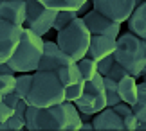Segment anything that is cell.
Masks as SVG:
<instances>
[{"mask_svg":"<svg viewBox=\"0 0 146 131\" xmlns=\"http://www.w3.org/2000/svg\"><path fill=\"white\" fill-rule=\"evenodd\" d=\"M80 110L70 101L49 108H36L29 104L25 111L27 131H80Z\"/></svg>","mask_w":146,"mask_h":131,"instance_id":"1","label":"cell"},{"mask_svg":"<svg viewBox=\"0 0 146 131\" xmlns=\"http://www.w3.org/2000/svg\"><path fill=\"white\" fill-rule=\"evenodd\" d=\"M65 84L56 70H36L33 72V83L27 95V102L36 108H49L65 102Z\"/></svg>","mask_w":146,"mask_h":131,"instance_id":"2","label":"cell"},{"mask_svg":"<svg viewBox=\"0 0 146 131\" xmlns=\"http://www.w3.org/2000/svg\"><path fill=\"white\" fill-rule=\"evenodd\" d=\"M112 56L115 63L125 66L130 76L141 77L143 66L146 65V39L130 31L121 32L115 39V50Z\"/></svg>","mask_w":146,"mask_h":131,"instance_id":"3","label":"cell"},{"mask_svg":"<svg viewBox=\"0 0 146 131\" xmlns=\"http://www.w3.org/2000/svg\"><path fill=\"white\" fill-rule=\"evenodd\" d=\"M43 45H45L43 36H40V34L33 32L31 29L24 27L22 39H20L15 54L11 56V59L7 63L15 68L16 74L36 72L38 65H40V61H42V56H43Z\"/></svg>","mask_w":146,"mask_h":131,"instance_id":"4","label":"cell"},{"mask_svg":"<svg viewBox=\"0 0 146 131\" xmlns=\"http://www.w3.org/2000/svg\"><path fill=\"white\" fill-rule=\"evenodd\" d=\"M90 39H92V32L88 31L83 18L72 20L65 29L56 32V43L74 61H80L81 58L87 56L88 47H90Z\"/></svg>","mask_w":146,"mask_h":131,"instance_id":"5","label":"cell"},{"mask_svg":"<svg viewBox=\"0 0 146 131\" xmlns=\"http://www.w3.org/2000/svg\"><path fill=\"white\" fill-rule=\"evenodd\" d=\"M76 108L80 111L96 115L101 110L106 108V88H105V76L98 74L94 79L87 81L85 90H83L81 97L74 101Z\"/></svg>","mask_w":146,"mask_h":131,"instance_id":"6","label":"cell"},{"mask_svg":"<svg viewBox=\"0 0 146 131\" xmlns=\"http://www.w3.org/2000/svg\"><path fill=\"white\" fill-rule=\"evenodd\" d=\"M25 4H27V18L24 27L31 29L33 32L40 34V36H45L47 32L52 31L58 11L45 7L38 0H25Z\"/></svg>","mask_w":146,"mask_h":131,"instance_id":"7","label":"cell"},{"mask_svg":"<svg viewBox=\"0 0 146 131\" xmlns=\"http://www.w3.org/2000/svg\"><path fill=\"white\" fill-rule=\"evenodd\" d=\"M92 7L99 11L101 14H105L106 18L123 25L132 16L135 9V2L133 0H94Z\"/></svg>","mask_w":146,"mask_h":131,"instance_id":"8","label":"cell"},{"mask_svg":"<svg viewBox=\"0 0 146 131\" xmlns=\"http://www.w3.org/2000/svg\"><path fill=\"white\" fill-rule=\"evenodd\" d=\"M24 27L11 24L0 16V63H7L22 39Z\"/></svg>","mask_w":146,"mask_h":131,"instance_id":"9","label":"cell"},{"mask_svg":"<svg viewBox=\"0 0 146 131\" xmlns=\"http://www.w3.org/2000/svg\"><path fill=\"white\" fill-rule=\"evenodd\" d=\"M81 18L92 34H101V36H110V38H117L121 34V24L106 18L105 14H101L94 7Z\"/></svg>","mask_w":146,"mask_h":131,"instance_id":"10","label":"cell"},{"mask_svg":"<svg viewBox=\"0 0 146 131\" xmlns=\"http://www.w3.org/2000/svg\"><path fill=\"white\" fill-rule=\"evenodd\" d=\"M70 63H74V59L67 52H63L58 43L45 39L43 56H42L40 65H38V70H58V68L65 66V65H70Z\"/></svg>","mask_w":146,"mask_h":131,"instance_id":"11","label":"cell"},{"mask_svg":"<svg viewBox=\"0 0 146 131\" xmlns=\"http://www.w3.org/2000/svg\"><path fill=\"white\" fill-rule=\"evenodd\" d=\"M92 124L96 131H123L125 129L123 117L110 106H106L105 110L96 113L92 118Z\"/></svg>","mask_w":146,"mask_h":131,"instance_id":"12","label":"cell"},{"mask_svg":"<svg viewBox=\"0 0 146 131\" xmlns=\"http://www.w3.org/2000/svg\"><path fill=\"white\" fill-rule=\"evenodd\" d=\"M0 16L4 20L16 25H25L27 18V4L25 0H4L0 2Z\"/></svg>","mask_w":146,"mask_h":131,"instance_id":"13","label":"cell"},{"mask_svg":"<svg viewBox=\"0 0 146 131\" xmlns=\"http://www.w3.org/2000/svg\"><path fill=\"white\" fill-rule=\"evenodd\" d=\"M115 39L117 38H110V36H101V34H92L90 39V47H88L87 56L92 59H103L106 56H112L115 50Z\"/></svg>","mask_w":146,"mask_h":131,"instance_id":"14","label":"cell"},{"mask_svg":"<svg viewBox=\"0 0 146 131\" xmlns=\"http://www.w3.org/2000/svg\"><path fill=\"white\" fill-rule=\"evenodd\" d=\"M126 25H128V31L130 32H133V34H137L139 38L146 39V0L133 9L132 16L126 22Z\"/></svg>","mask_w":146,"mask_h":131,"instance_id":"15","label":"cell"},{"mask_svg":"<svg viewBox=\"0 0 146 131\" xmlns=\"http://www.w3.org/2000/svg\"><path fill=\"white\" fill-rule=\"evenodd\" d=\"M137 77H133V76H125L121 79V81H117V92H119V97L123 102H128V104H135V101H137V81H135Z\"/></svg>","mask_w":146,"mask_h":131,"instance_id":"16","label":"cell"},{"mask_svg":"<svg viewBox=\"0 0 146 131\" xmlns=\"http://www.w3.org/2000/svg\"><path fill=\"white\" fill-rule=\"evenodd\" d=\"M58 76L61 79V83L65 84V88L67 86H70V84H78V83H85V77H83V74L80 70V66H78V61H74V63H70V65H65V66H61L58 68Z\"/></svg>","mask_w":146,"mask_h":131,"instance_id":"17","label":"cell"},{"mask_svg":"<svg viewBox=\"0 0 146 131\" xmlns=\"http://www.w3.org/2000/svg\"><path fill=\"white\" fill-rule=\"evenodd\" d=\"M133 113L141 122H146V81L137 84V101L133 104Z\"/></svg>","mask_w":146,"mask_h":131,"instance_id":"18","label":"cell"},{"mask_svg":"<svg viewBox=\"0 0 146 131\" xmlns=\"http://www.w3.org/2000/svg\"><path fill=\"white\" fill-rule=\"evenodd\" d=\"M38 2H42L45 7L54 9V11H63V9L78 11V7L81 4H85L87 0H38Z\"/></svg>","mask_w":146,"mask_h":131,"instance_id":"19","label":"cell"},{"mask_svg":"<svg viewBox=\"0 0 146 131\" xmlns=\"http://www.w3.org/2000/svg\"><path fill=\"white\" fill-rule=\"evenodd\" d=\"M31 83H33V72H24L16 76V90L15 92L18 93L20 99L27 101V95H29L31 90Z\"/></svg>","mask_w":146,"mask_h":131,"instance_id":"20","label":"cell"},{"mask_svg":"<svg viewBox=\"0 0 146 131\" xmlns=\"http://www.w3.org/2000/svg\"><path fill=\"white\" fill-rule=\"evenodd\" d=\"M78 66H80V70L83 74V77H85V81H90V79H94L98 76V61L88 58V56H85V58H81L80 61H78Z\"/></svg>","mask_w":146,"mask_h":131,"instance_id":"21","label":"cell"},{"mask_svg":"<svg viewBox=\"0 0 146 131\" xmlns=\"http://www.w3.org/2000/svg\"><path fill=\"white\" fill-rule=\"evenodd\" d=\"M76 18H80V16H78V13H76V11H72V9H63V11H58V14H56V20H54L52 29H54L56 32H60L61 29H65V27L69 25L72 20H76Z\"/></svg>","mask_w":146,"mask_h":131,"instance_id":"22","label":"cell"},{"mask_svg":"<svg viewBox=\"0 0 146 131\" xmlns=\"http://www.w3.org/2000/svg\"><path fill=\"white\" fill-rule=\"evenodd\" d=\"M25 129V115L13 113L5 122H0V131H22Z\"/></svg>","mask_w":146,"mask_h":131,"instance_id":"23","label":"cell"},{"mask_svg":"<svg viewBox=\"0 0 146 131\" xmlns=\"http://www.w3.org/2000/svg\"><path fill=\"white\" fill-rule=\"evenodd\" d=\"M105 88H106V106L114 108L115 104H119L121 97H119V92H117V81L105 76Z\"/></svg>","mask_w":146,"mask_h":131,"instance_id":"24","label":"cell"},{"mask_svg":"<svg viewBox=\"0 0 146 131\" xmlns=\"http://www.w3.org/2000/svg\"><path fill=\"white\" fill-rule=\"evenodd\" d=\"M16 90V74H0V93L7 95Z\"/></svg>","mask_w":146,"mask_h":131,"instance_id":"25","label":"cell"},{"mask_svg":"<svg viewBox=\"0 0 146 131\" xmlns=\"http://www.w3.org/2000/svg\"><path fill=\"white\" fill-rule=\"evenodd\" d=\"M85 84H87V81L85 83H78V84H70V86H67L65 90V97H67V101H70V102H74L76 99H80L81 97V93H83V90H85Z\"/></svg>","mask_w":146,"mask_h":131,"instance_id":"26","label":"cell"},{"mask_svg":"<svg viewBox=\"0 0 146 131\" xmlns=\"http://www.w3.org/2000/svg\"><path fill=\"white\" fill-rule=\"evenodd\" d=\"M125 76H128V72H126V68L125 66H121L119 63H114L110 68V72L106 74V77H112L114 81H121Z\"/></svg>","mask_w":146,"mask_h":131,"instance_id":"27","label":"cell"},{"mask_svg":"<svg viewBox=\"0 0 146 131\" xmlns=\"http://www.w3.org/2000/svg\"><path fill=\"white\" fill-rule=\"evenodd\" d=\"M114 63H115L114 56H106V58L99 59L98 61V72L101 74V76H106V74L110 72V68H112V65H114Z\"/></svg>","mask_w":146,"mask_h":131,"instance_id":"28","label":"cell"},{"mask_svg":"<svg viewBox=\"0 0 146 131\" xmlns=\"http://www.w3.org/2000/svg\"><path fill=\"white\" fill-rule=\"evenodd\" d=\"M123 124H125V129L126 131H135L137 128V124H139V118L135 113H130V115H126V117H123Z\"/></svg>","mask_w":146,"mask_h":131,"instance_id":"29","label":"cell"},{"mask_svg":"<svg viewBox=\"0 0 146 131\" xmlns=\"http://www.w3.org/2000/svg\"><path fill=\"white\" fill-rule=\"evenodd\" d=\"M114 110L119 113L121 117H126V115H130V113L133 111V106H132V104H128V102H123V101H121L119 104H115V106H114Z\"/></svg>","mask_w":146,"mask_h":131,"instance_id":"30","label":"cell"},{"mask_svg":"<svg viewBox=\"0 0 146 131\" xmlns=\"http://www.w3.org/2000/svg\"><path fill=\"white\" fill-rule=\"evenodd\" d=\"M13 113H15V110L9 104H5L4 101L0 102V122H5L11 115H13Z\"/></svg>","mask_w":146,"mask_h":131,"instance_id":"31","label":"cell"},{"mask_svg":"<svg viewBox=\"0 0 146 131\" xmlns=\"http://www.w3.org/2000/svg\"><path fill=\"white\" fill-rule=\"evenodd\" d=\"M90 9H92V0H87L85 4H81L80 7H78V11H76V13H78V16L81 18V16H85V14H87Z\"/></svg>","mask_w":146,"mask_h":131,"instance_id":"32","label":"cell"},{"mask_svg":"<svg viewBox=\"0 0 146 131\" xmlns=\"http://www.w3.org/2000/svg\"><path fill=\"white\" fill-rule=\"evenodd\" d=\"M0 74H16L9 63H0Z\"/></svg>","mask_w":146,"mask_h":131,"instance_id":"33","label":"cell"},{"mask_svg":"<svg viewBox=\"0 0 146 131\" xmlns=\"http://www.w3.org/2000/svg\"><path fill=\"white\" fill-rule=\"evenodd\" d=\"M80 131H94V124H92V120H90V122H81Z\"/></svg>","mask_w":146,"mask_h":131,"instance_id":"34","label":"cell"},{"mask_svg":"<svg viewBox=\"0 0 146 131\" xmlns=\"http://www.w3.org/2000/svg\"><path fill=\"white\" fill-rule=\"evenodd\" d=\"M133 2H135V7H137V5H141V4L144 2V0H133Z\"/></svg>","mask_w":146,"mask_h":131,"instance_id":"35","label":"cell"},{"mask_svg":"<svg viewBox=\"0 0 146 131\" xmlns=\"http://www.w3.org/2000/svg\"><path fill=\"white\" fill-rule=\"evenodd\" d=\"M143 74H146V65L143 66V72H141V76H143Z\"/></svg>","mask_w":146,"mask_h":131,"instance_id":"36","label":"cell"},{"mask_svg":"<svg viewBox=\"0 0 146 131\" xmlns=\"http://www.w3.org/2000/svg\"><path fill=\"white\" fill-rule=\"evenodd\" d=\"M141 77H143V81H146V74H143V76H141Z\"/></svg>","mask_w":146,"mask_h":131,"instance_id":"37","label":"cell"},{"mask_svg":"<svg viewBox=\"0 0 146 131\" xmlns=\"http://www.w3.org/2000/svg\"><path fill=\"white\" fill-rule=\"evenodd\" d=\"M2 97H4V95H2V93H0V102H2Z\"/></svg>","mask_w":146,"mask_h":131,"instance_id":"38","label":"cell"},{"mask_svg":"<svg viewBox=\"0 0 146 131\" xmlns=\"http://www.w3.org/2000/svg\"><path fill=\"white\" fill-rule=\"evenodd\" d=\"M0 2H4V0H0Z\"/></svg>","mask_w":146,"mask_h":131,"instance_id":"39","label":"cell"},{"mask_svg":"<svg viewBox=\"0 0 146 131\" xmlns=\"http://www.w3.org/2000/svg\"><path fill=\"white\" fill-rule=\"evenodd\" d=\"M92 2H94V0H92Z\"/></svg>","mask_w":146,"mask_h":131,"instance_id":"40","label":"cell"}]
</instances>
